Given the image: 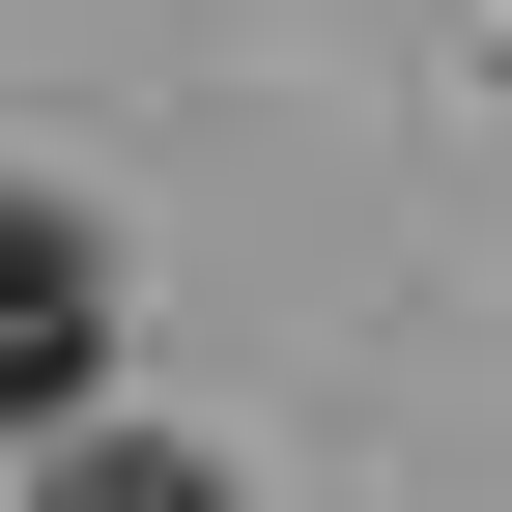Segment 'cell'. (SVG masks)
<instances>
[{
  "instance_id": "cell-1",
  "label": "cell",
  "mask_w": 512,
  "mask_h": 512,
  "mask_svg": "<svg viewBox=\"0 0 512 512\" xmlns=\"http://www.w3.org/2000/svg\"><path fill=\"white\" fill-rule=\"evenodd\" d=\"M86 370H114V256L57 200H0V427H86Z\"/></svg>"
},
{
  "instance_id": "cell-2",
  "label": "cell",
  "mask_w": 512,
  "mask_h": 512,
  "mask_svg": "<svg viewBox=\"0 0 512 512\" xmlns=\"http://www.w3.org/2000/svg\"><path fill=\"white\" fill-rule=\"evenodd\" d=\"M29 512H228V456H143V427H86V456H57Z\"/></svg>"
}]
</instances>
